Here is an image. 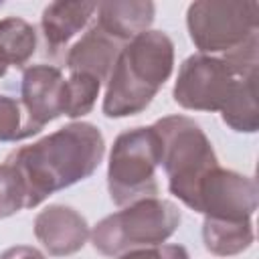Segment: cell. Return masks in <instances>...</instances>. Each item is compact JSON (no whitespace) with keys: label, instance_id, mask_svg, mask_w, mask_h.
I'll return each instance as SVG.
<instances>
[{"label":"cell","instance_id":"2","mask_svg":"<svg viewBox=\"0 0 259 259\" xmlns=\"http://www.w3.org/2000/svg\"><path fill=\"white\" fill-rule=\"evenodd\" d=\"M174 69V42L162 30H146L125 42L109 73L103 113L130 117L142 113Z\"/></svg>","mask_w":259,"mask_h":259},{"label":"cell","instance_id":"20","mask_svg":"<svg viewBox=\"0 0 259 259\" xmlns=\"http://www.w3.org/2000/svg\"><path fill=\"white\" fill-rule=\"evenodd\" d=\"M117 259H190V255L182 245H164L162 243V245H154V247L125 251Z\"/></svg>","mask_w":259,"mask_h":259},{"label":"cell","instance_id":"13","mask_svg":"<svg viewBox=\"0 0 259 259\" xmlns=\"http://www.w3.org/2000/svg\"><path fill=\"white\" fill-rule=\"evenodd\" d=\"M156 6L150 0H113L97 4V26L125 45L138 34L150 30Z\"/></svg>","mask_w":259,"mask_h":259},{"label":"cell","instance_id":"10","mask_svg":"<svg viewBox=\"0 0 259 259\" xmlns=\"http://www.w3.org/2000/svg\"><path fill=\"white\" fill-rule=\"evenodd\" d=\"M34 237L53 257H67L81 251L91 235L81 212L65 204H49L34 219Z\"/></svg>","mask_w":259,"mask_h":259},{"label":"cell","instance_id":"8","mask_svg":"<svg viewBox=\"0 0 259 259\" xmlns=\"http://www.w3.org/2000/svg\"><path fill=\"white\" fill-rule=\"evenodd\" d=\"M259 204L257 182L235 170L210 168L196 184L190 208L212 221H251Z\"/></svg>","mask_w":259,"mask_h":259},{"label":"cell","instance_id":"3","mask_svg":"<svg viewBox=\"0 0 259 259\" xmlns=\"http://www.w3.org/2000/svg\"><path fill=\"white\" fill-rule=\"evenodd\" d=\"M180 210L166 198H142L101 219L91 231L95 251L119 257L125 251L166 243L180 225Z\"/></svg>","mask_w":259,"mask_h":259},{"label":"cell","instance_id":"12","mask_svg":"<svg viewBox=\"0 0 259 259\" xmlns=\"http://www.w3.org/2000/svg\"><path fill=\"white\" fill-rule=\"evenodd\" d=\"M95 12L97 2H51L40 16L47 53L57 55L59 51L67 49V45L87 28Z\"/></svg>","mask_w":259,"mask_h":259},{"label":"cell","instance_id":"9","mask_svg":"<svg viewBox=\"0 0 259 259\" xmlns=\"http://www.w3.org/2000/svg\"><path fill=\"white\" fill-rule=\"evenodd\" d=\"M65 81L61 69L53 65H30L22 71L20 101L40 130L65 115Z\"/></svg>","mask_w":259,"mask_h":259},{"label":"cell","instance_id":"4","mask_svg":"<svg viewBox=\"0 0 259 259\" xmlns=\"http://www.w3.org/2000/svg\"><path fill=\"white\" fill-rule=\"evenodd\" d=\"M160 138V166L168 176V190L188 208L196 184L219 158L202 127L186 115H166L152 125Z\"/></svg>","mask_w":259,"mask_h":259},{"label":"cell","instance_id":"5","mask_svg":"<svg viewBox=\"0 0 259 259\" xmlns=\"http://www.w3.org/2000/svg\"><path fill=\"white\" fill-rule=\"evenodd\" d=\"M160 138L152 125L121 132L109 152L107 190L117 206L158 196Z\"/></svg>","mask_w":259,"mask_h":259},{"label":"cell","instance_id":"11","mask_svg":"<svg viewBox=\"0 0 259 259\" xmlns=\"http://www.w3.org/2000/svg\"><path fill=\"white\" fill-rule=\"evenodd\" d=\"M121 47V42L105 34L97 24H93L81 34V38L73 47H69L65 67L71 73H87L93 75L99 83H107Z\"/></svg>","mask_w":259,"mask_h":259},{"label":"cell","instance_id":"17","mask_svg":"<svg viewBox=\"0 0 259 259\" xmlns=\"http://www.w3.org/2000/svg\"><path fill=\"white\" fill-rule=\"evenodd\" d=\"M101 83L87 73H71L65 81V115L75 119L87 115L97 97Z\"/></svg>","mask_w":259,"mask_h":259},{"label":"cell","instance_id":"21","mask_svg":"<svg viewBox=\"0 0 259 259\" xmlns=\"http://www.w3.org/2000/svg\"><path fill=\"white\" fill-rule=\"evenodd\" d=\"M0 259H47V257L34 247L18 245V247H10L4 253H0Z\"/></svg>","mask_w":259,"mask_h":259},{"label":"cell","instance_id":"1","mask_svg":"<svg viewBox=\"0 0 259 259\" xmlns=\"http://www.w3.org/2000/svg\"><path fill=\"white\" fill-rule=\"evenodd\" d=\"M105 140L97 125L73 121L42 140L8 154L24 186L26 208H34L51 194L89 178L101 164Z\"/></svg>","mask_w":259,"mask_h":259},{"label":"cell","instance_id":"6","mask_svg":"<svg viewBox=\"0 0 259 259\" xmlns=\"http://www.w3.org/2000/svg\"><path fill=\"white\" fill-rule=\"evenodd\" d=\"M186 26L200 55H227L257 36L259 4L253 0H198L186 10Z\"/></svg>","mask_w":259,"mask_h":259},{"label":"cell","instance_id":"16","mask_svg":"<svg viewBox=\"0 0 259 259\" xmlns=\"http://www.w3.org/2000/svg\"><path fill=\"white\" fill-rule=\"evenodd\" d=\"M223 121L243 134H255L259 130V109H257V75L239 77L235 89L221 109Z\"/></svg>","mask_w":259,"mask_h":259},{"label":"cell","instance_id":"14","mask_svg":"<svg viewBox=\"0 0 259 259\" xmlns=\"http://www.w3.org/2000/svg\"><path fill=\"white\" fill-rule=\"evenodd\" d=\"M36 51V30L18 16L0 20V77L8 67L22 69Z\"/></svg>","mask_w":259,"mask_h":259},{"label":"cell","instance_id":"15","mask_svg":"<svg viewBox=\"0 0 259 259\" xmlns=\"http://www.w3.org/2000/svg\"><path fill=\"white\" fill-rule=\"evenodd\" d=\"M202 241L206 251L217 257L239 255L249 249L255 241L251 221H212L204 219L202 223Z\"/></svg>","mask_w":259,"mask_h":259},{"label":"cell","instance_id":"18","mask_svg":"<svg viewBox=\"0 0 259 259\" xmlns=\"http://www.w3.org/2000/svg\"><path fill=\"white\" fill-rule=\"evenodd\" d=\"M38 132L40 127L32 123L22 101L0 93V142H20Z\"/></svg>","mask_w":259,"mask_h":259},{"label":"cell","instance_id":"7","mask_svg":"<svg viewBox=\"0 0 259 259\" xmlns=\"http://www.w3.org/2000/svg\"><path fill=\"white\" fill-rule=\"evenodd\" d=\"M237 75L214 55H190L174 81V101L190 111H221L229 101Z\"/></svg>","mask_w":259,"mask_h":259},{"label":"cell","instance_id":"19","mask_svg":"<svg viewBox=\"0 0 259 259\" xmlns=\"http://www.w3.org/2000/svg\"><path fill=\"white\" fill-rule=\"evenodd\" d=\"M26 208V192L18 172L10 164H0V219Z\"/></svg>","mask_w":259,"mask_h":259}]
</instances>
